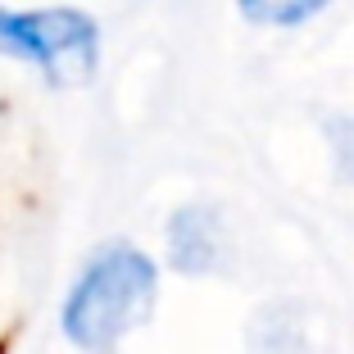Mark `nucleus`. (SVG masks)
<instances>
[{"label": "nucleus", "instance_id": "nucleus-1", "mask_svg": "<svg viewBox=\"0 0 354 354\" xmlns=\"http://www.w3.org/2000/svg\"><path fill=\"white\" fill-rule=\"evenodd\" d=\"M159 272L150 254L136 245H104L82 277L73 281V291L64 300V332L82 350H109L118 336H127L136 323L150 318L155 304Z\"/></svg>", "mask_w": 354, "mask_h": 354}, {"label": "nucleus", "instance_id": "nucleus-2", "mask_svg": "<svg viewBox=\"0 0 354 354\" xmlns=\"http://www.w3.org/2000/svg\"><path fill=\"white\" fill-rule=\"evenodd\" d=\"M0 50L41 68L46 82L77 86L95 73L100 28L91 14L55 5V10H0Z\"/></svg>", "mask_w": 354, "mask_h": 354}, {"label": "nucleus", "instance_id": "nucleus-3", "mask_svg": "<svg viewBox=\"0 0 354 354\" xmlns=\"http://www.w3.org/2000/svg\"><path fill=\"white\" fill-rule=\"evenodd\" d=\"M223 254V218L209 205H187L177 209L168 223V259L182 272H209Z\"/></svg>", "mask_w": 354, "mask_h": 354}, {"label": "nucleus", "instance_id": "nucleus-4", "mask_svg": "<svg viewBox=\"0 0 354 354\" xmlns=\"http://www.w3.org/2000/svg\"><path fill=\"white\" fill-rule=\"evenodd\" d=\"M236 5L245 10V19H254V23H268V28H295V23L313 19L327 0H236Z\"/></svg>", "mask_w": 354, "mask_h": 354}]
</instances>
